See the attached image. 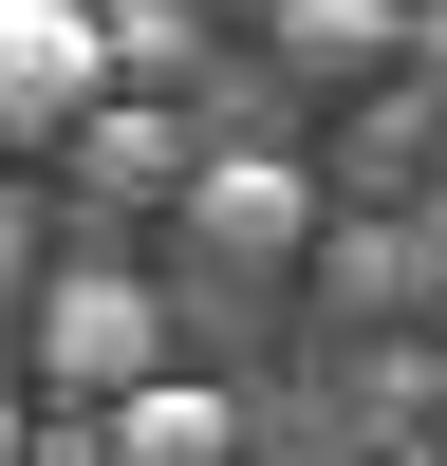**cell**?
<instances>
[{
  "label": "cell",
  "instance_id": "6da1fadb",
  "mask_svg": "<svg viewBox=\"0 0 447 466\" xmlns=\"http://www.w3.org/2000/svg\"><path fill=\"white\" fill-rule=\"evenodd\" d=\"M19 373H37L56 410H131L149 373H168V299H149L131 261H56L37 318H19Z\"/></svg>",
  "mask_w": 447,
  "mask_h": 466
},
{
  "label": "cell",
  "instance_id": "7a4b0ae2",
  "mask_svg": "<svg viewBox=\"0 0 447 466\" xmlns=\"http://www.w3.org/2000/svg\"><path fill=\"white\" fill-rule=\"evenodd\" d=\"M131 94V75H112V0H0V149H74L94 131V112Z\"/></svg>",
  "mask_w": 447,
  "mask_h": 466
},
{
  "label": "cell",
  "instance_id": "3957f363",
  "mask_svg": "<svg viewBox=\"0 0 447 466\" xmlns=\"http://www.w3.org/2000/svg\"><path fill=\"white\" fill-rule=\"evenodd\" d=\"M186 243H205L224 280H280V261H317V168H280V149H205V187H186Z\"/></svg>",
  "mask_w": 447,
  "mask_h": 466
},
{
  "label": "cell",
  "instance_id": "277c9868",
  "mask_svg": "<svg viewBox=\"0 0 447 466\" xmlns=\"http://www.w3.org/2000/svg\"><path fill=\"white\" fill-rule=\"evenodd\" d=\"M56 168H94V206H186V187H205V149H186L168 112H131V94H112L94 131L56 149Z\"/></svg>",
  "mask_w": 447,
  "mask_h": 466
},
{
  "label": "cell",
  "instance_id": "5b68a950",
  "mask_svg": "<svg viewBox=\"0 0 447 466\" xmlns=\"http://www.w3.org/2000/svg\"><path fill=\"white\" fill-rule=\"evenodd\" d=\"M392 19L410 0H280V75L298 94H372L392 75Z\"/></svg>",
  "mask_w": 447,
  "mask_h": 466
},
{
  "label": "cell",
  "instance_id": "8992f818",
  "mask_svg": "<svg viewBox=\"0 0 447 466\" xmlns=\"http://www.w3.org/2000/svg\"><path fill=\"white\" fill-rule=\"evenodd\" d=\"M410 299H429V261H410V224H372V206H354V224L317 243V318H354V336H372V318H410Z\"/></svg>",
  "mask_w": 447,
  "mask_h": 466
},
{
  "label": "cell",
  "instance_id": "52a82bcc",
  "mask_svg": "<svg viewBox=\"0 0 447 466\" xmlns=\"http://www.w3.org/2000/svg\"><path fill=\"white\" fill-rule=\"evenodd\" d=\"M112 448H131V466H243V410H224L205 373H149V392L112 410Z\"/></svg>",
  "mask_w": 447,
  "mask_h": 466
},
{
  "label": "cell",
  "instance_id": "ba28073f",
  "mask_svg": "<svg viewBox=\"0 0 447 466\" xmlns=\"http://www.w3.org/2000/svg\"><path fill=\"white\" fill-rule=\"evenodd\" d=\"M112 75H131V94L205 75V0H112Z\"/></svg>",
  "mask_w": 447,
  "mask_h": 466
},
{
  "label": "cell",
  "instance_id": "9c48e42d",
  "mask_svg": "<svg viewBox=\"0 0 447 466\" xmlns=\"http://www.w3.org/2000/svg\"><path fill=\"white\" fill-rule=\"evenodd\" d=\"M37 280H56V224H37V187H0V336L37 318Z\"/></svg>",
  "mask_w": 447,
  "mask_h": 466
},
{
  "label": "cell",
  "instance_id": "30bf717a",
  "mask_svg": "<svg viewBox=\"0 0 447 466\" xmlns=\"http://www.w3.org/2000/svg\"><path fill=\"white\" fill-rule=\"evenodd\" d=\"M37 466H131V448H112V410H37Z\"/></svg>",
  "mask_w": 447,
  "mask_h": 466
},
{
  "label": "cell",
  "instance_id": "8fae6325",
  "mask_svg": "<svg viewBox=\"0 0 447 466\" xmlns=\"http://www.w3.org/2000/svg\"><path fill=\"white\" fill-rule=\"evenodd\" d=\"M0 466H37V430H19V392H0Z\"/></svg>",
  "mask_w": 447,
  "mask_h": 466
},
{
  "label": "cell",
  "instance_id": "7c38bea8",
  "mask_svg": "<svg viewBox=\"0 0 447 466\" xmlns=\"http://www.w3.org/2000/svg\"><path fill=\"white\" fill-rule=\"evenodd\" d=\"M410 37H429V56H447V0H410Z\"/></svg>",
  "mask_w": 447,
  "mask_h": 466
},
{
  "label": "cell",
  "instance_id": "4fadbf2b",
  "mask_svg": "<svg viewBox=\"0 0 447 466\" xmlns=\"http://www.w3.org/2000/svg\"><path fill=\"white\" fill-rule=\"evenodd\" d=\"M317 466H372V448H317Z\"/></svg>",
  "mask_w": 447,
  "mask_h": 466
}]
</instances>
